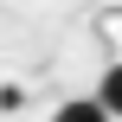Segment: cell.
<instances>
[{"label": "cell", "instance_id": "obj_1", "mask_svg": "<svg viewBox=\"0 0 122 122\" xmlns=\"http://www.w3.org/2000/svg\"><path fill=\"white\" fill-rule=\"evenodd\" d=\"M51 122H116V116H109L97 97H77V103H64V109H58Z\"/></svg>", "mask_w": 122, "mask_h": 122}, {"label": "cell", "instance_id": "obj_2", "mask_svg": "<svg viewBox=\"0 0 122 122\" xmlns=\"http://www.w3.org/2000/svg\"><path fill=\"white\" fill-rule=\"evenodd\" d=\"M97 103H103V109L122 122V64H109V71H103V84H97Z\"/></svg>", "mask_w": 122, "mask_h": 122}]
</instances>
